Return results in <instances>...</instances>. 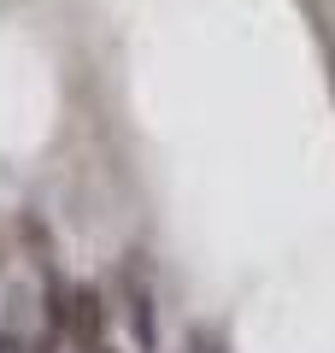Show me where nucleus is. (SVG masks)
Listing matches in <instances>:
<instances>
[{
    "instance_id": "nucleus-1",
    "label": "nucleus",
    "mask_w": 335,
    "mask_h": 353,
    "mask_svg": "<svg viewBox=\"0 0 335 353\" xmlns=\"http://www.w3.org/2000/svg\"><path fill=\"white\" fill-rule=\"evenodd\" d=\"M65 341H71V353H118L112 347V330H106V301H100V289H88V283H77V289H65Z\"/></svg>"
},
{
    "instance_id": "nucleus-2",
    "label": "nucleus",
    "mask_w": 335,
    "mask_h": 353,
    "mask_svg": "<svg viewBox=\"0 0 335 353\" xmlns=\"http://www.w3.org/2000/svg\"><path fill=\"white\" fill-rule=\"evenodd\" d=\"M124 306H130V330H136V347L141 353H153V294H148V283H141V271L130 265V277H124Z\"/></svg>"
},
{
    "instance_id": "nucleus-3",
    "label": "nucleus",
    "mask_w": 335,
    "mask_h": 353,
    "mask_svg": "<svg viewBox=\"0 0 335 353\" xmlns=\"http://www.w3.org/2000/svg\"><path fill=\"white\" fill-rule=\"evenodd\" d=\"M18 236H24L30 259L41 265V277H53V241H48V224H41L36 212H24V218H18Z\"/></svg>"
},
{
    "instance_id": "nucleus-4",
    "label": "nucleus",
    "mask_w": 335,
    "mask_h": 353,
    "mask_svg": "<svg viewBox=\"0 0 335 353\" xmlns=\"http://www.w3.org/2000/svg\"><path fill=\"white\" fill-rule=\"evenodd\" d=\"M0 353H30V347H24L18 336H0Z\"/></svg>"
},
{
    "instance_id": "nucleus-5",
    "label": "nucleus",
    "mask_w": 335,
    "mask_h": 353,
    "mask_svg": "<svg viewBox=\"0 0 335 353\" xmlns=\"http://www.w3.org/2000/svg\"><path fill=\"white\" fill-rule=\"evenodd\" d=\"M194 353H223V347H212V341H206V336H200V341H194Z\"/></svg>"
},
{
    "instance_id": "nucleus-6",
    "label": "nucleus",
    "mask_w": 335,
    "mask_h": 353,
    "mask_svg": "<svg viewBox=\"0 0 335 353\" xmlns=\"http://www.w3.org/2000/svg\"><path fill=\"white\" fill-rule=\"evenodd\" d=\"M0 265H6V236H0Z\"/></svg>"
}]
</instances>
